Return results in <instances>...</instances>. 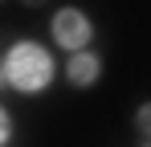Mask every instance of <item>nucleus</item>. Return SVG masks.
I'll return each mask as SVG.
<instances>
[{
  "label": "nucleus",
  "mask_w": 151,
  "mask_h": 147,
  "mask_svg": "<svg viewBox=\"0 0 151 147\" xmlns=\"http://www.w3.org/2000/svg\"><path fill=\"white\" fill-rule=\"evenodd\" d=\"M147 147H151V143H147Z\"/></svg>",
  "instance_id": "obj_7"
},
{
  "label": "nucleus",
  "mask_w": 151,
  "mask_h": 147,
  "mask_svg": "<svg viewBox=\"0 0 151 147\" xmlns=\"http://www.w3.org/2000/svg\"><path fill=\"white\" fill-rule=\"evenodd\" d=\"M4 139H8V115L0 110V143H4Z\"/></svg>",
  "instance_id": "obj_5"
},
{
  "label": "nucleus",
  "mask_w": 151,
  "mask_h": 147,
  "mask_svg": "<svg viewBox=\"0 0 151 147\" xmlns=\"http://www.w3.org/2000/svg\"><path fill=\"white\" fill-rule=\"evenodd\" d=\"M49 53L41 45H17L12 53H8V78H12V86L17 90H25V94H33V90H41L45 82H49Z\"/></svg>",
  "instance_id": "obj_1"
},
{
  "label": "nucleus",
  "mask_w": 151,
  "mask_h": 147,
  "mask_svg": "<svg viewBox=\"0 0 151 147\" xmlns=\"http://www.w3.org/2000/svg\"><path fill=\"white\" fill-rule=\"evenodd\" d=\"M135 122H139V131H143V135H151V102H143V106H139Z\"/></svg>",
  "instance_id": "obj_4"
},
{
  "label": "nucleus",
  "mask_w": 151,
  "mask_h": 147,
  "mask_svg": "<svg viewBox=\"0 0 151 147\" xmlns=\"http://www.w3.org/2000/svg\"><path fill=\"white\" fill-rule=\"evenodd\" d=\"M53 37L65 49H82L90 41V21H86L78 8H61V12L53 17Z\"/></svg>",
  "instance_id": "obj_2"
},
{
  "label": "nucleus",
  "mask_w": 151,
  "mask_h": 147,
  "mask_svg": "<svg viewBox=\"0 0 151 147\" xmlns=\"http://www.w3.org/2000/svg\"><path fill=\"white\" fill-rule=\"evenodd\" d=\"M25 4H45V0H25Z\"/></svg>",
  "instance_id": "obj_6"
},
{
  "label": "nucleus",
  "mask_w": 151,
  "mask_h": 147,
  "mask_svg": "<svg viewBox=\"0 0 151 147\" xmlns=\"http://www.w3.org/2000/svg\"><path fill=\"white\" fill-rule=\"evenodd\" d=\"M94 78H98V57L78 53L74 61H70V82H74V86H90Z\"/></svg>",
  "instance_id": "obj_3"
}]
</instances>
